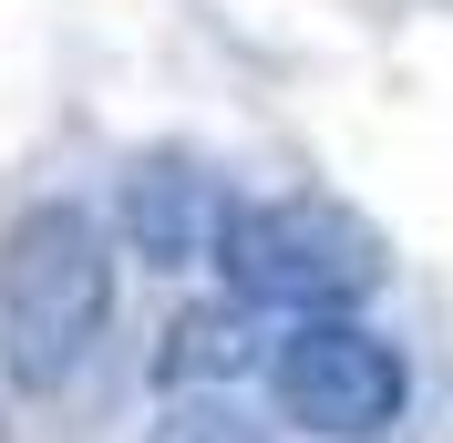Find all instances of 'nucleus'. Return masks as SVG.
<instances>
[{"label":"nucleus","mask_w":453,"mask_h":443,"mask_svg":"<svg viewBox=\"0 0 453 443\" xmlns=\"http://www.w3.org/2000/svg\"><path fill=\"white\" fill-rule=\"evenodd\" d=\"M113 330V237L83 196H42L0 237V371L21 392H73Z\"/></svg>","instance_id":"1"},{"label":"nucleus","mask_w":453,"mask_h":443,"mask_svg":"<svg viewBox=\"0 0 453 443\" xmlns=\"http://www.w3.org/2000/svg\"><path fill=\"white\" fill-rule=\"evenodd\" d=\"M237 217V196L206 155L186 144H155L113 175V237L144 258V268H217V237Z\"/></svg>","instance_id":"4"},{"label":"nucleus","mask_w":453,"mask_h":443,"mask_svg":"<svg viewBox=\"0 0 453 443\" xmlns=\"http://www.w3.org/2000/svg\"><path fill=\"white\" fill-rule=\"evenodd\" d=\"M248 371H268V340H257V320L237 299L175 309L165 340H155V382H165L175 402H226V382H248Z\"/></svg>","instance_id":"5"},{"label":"nucleus","mask_w":453,"mask_h":443,"mask_svg":"<svg viewBox=\"0 0 453 443\" xmlns=\"http://www.w3.org/2000/svg\"><path fill=\"white\" fill-rule=\"evenodd\" d=\"M217 278H226V299L248 320L257 309H279V320H350L392 278V248H381V227L361 206L299 186V196H257V206L226 217Z\"/></svg>","instance_id":"2"},{"label":"nucleus","mask_w":453,"mask_h":443,"mask_svg":"<svg viewBox=\"0 0 453 443\" xmlns=\"http://www.w3.org/2000/svg\"><path fill=\"white\" fill-rule=\"evenodd\" d=\"M268 402L319 443H381L412 413V361L371 320H288L268 340Z\"/></svg>","instance_id":"3"},{"label":"nucleus","mask_w":453,"mask_h":443,"mask_svg":"<svg viewBox=\"0 0 453 443\" xmlns=\"http://www.w3.org/2000/svg\"><path fill=\"white\" fill-rule=\"evenodd\" d=\"M144 443H257V423L237 402H165L144 423Z\"/></svg>","instance_id":"6"}]
</instances>
